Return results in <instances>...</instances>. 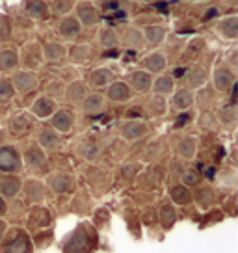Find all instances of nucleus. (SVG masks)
Wrapping results in <instances>:
<instances>
[{"mask_svg":"<svg viewBox=\"0 0 238 253\" xmlns=\"http://www.w3.org/2000/svg\"><path fill=\"white\" fill-rule=\"evenodd\" d=\"M169 89H171V79H160L159 82H157V91H160V93L164 91V93H166Z\"/></svg>","mask_w":238,"mask_h":253,"instance_id":"obj_31","label":"nucleus"},{"mask_svg":"<svg viewBox=\"0 0 238 253\" xmlns=\"http://www.w3.org/2000/svg\"><path fill=\"white\" fill-rule=\"evenodd\" d=\"M162 221H164L166 227H169L175 221V212L171 207H164V211H162Z\"/></svg>","mask_w":238,"mask_h":253,"instance_id":"obj_28","label":"nucleus"},{"mask_svg":"<svg viewBox=\"0 0 238 253\" xmlns=\"http://www.w3.org/2000/svg\"><path fill=\"white\" fill-rule=\"evenodd\" d=\"M15 86L23 91H28V89H34L36 87V79H34L30 73H19L15 77Z\"/></svg>","mask_w":238,"mask_h":253,"instance_id":"obj_6","label":"nucleus"},{"mask_svg":"<svg viewBox=\"0 0 238 253\" xmlns=\"http://www.w3.org/2000/svg\"><path fill=\"white\" fill-rule=\"evenodd\" d=\"M183 75H184L183 67H177V69H175V77H183Z\"/></svg>","mask_w":238,"mask_h":253,"instance_id":"obj_37","label":"nucleus"},{"mask_svg":"<svg viewBox=\"0 0 238 253\" xmlns=\"http://www.w3.org/2000/svg\"><path fill=\"white\" fill-rule=\"evenodd\" d=\"M112 80V73L110 71H104V69H99L91 75V82L95 84V86H103L104 82H108Z\"/></svg>","mask_w":238,"mask_h":253,"instance_id":"obj_18","label":"nucleus"},{"mask_svg":"<svg viewBox=\"0 0 238 253\" xmlns=\"http://www.w3.org/2000/svg\"><path fill=\"white\" fill-rule=\"evenodd\" d=\"M13 95V86L9 84L8 80H0V101H8L9 97Z\"/></svg>","mask_w":238,"mask_h":253,"instance_id":"obj_23","label":"nucleus"},{"mask_svg":"<svg viewBox=\"0 0 238 253\" xmlns=\"http://www.w3.org/2000/svg\"><path fill=\"white\" fill-rule=\"evenodd\" d=\"M194 151H196V145H194V142L192 140H184L181 145H179V153L183 155V157H192L194 155Z\"/></svg>","mask_w":238,"mask_h":253,"instance_id":"obj_25","label":"nucleus"},{"mask_svg":"<svg viewBox=\"0 0 238 253\" xmlns=\"http://www.w3.org/2000/svg\"><path fill=\"white\" fill-rule=\"evenodd\" d=\"M41 145H47V147H54L56 143H58V138H56L54 132H50V130H47V132H43L40 138Z\"/></svg>","mask_w":238,"mask_h":253,"instance_id":"obj_26","label":"nucleus"},{"mask_svg":"<svg viewBox=\"0 0 238 253\" xmlns=\"http://www.w3.org/2000/svg\"><path fill=\"white\" fill-rule=\"evenodd\" d=\"M95 246V231L89 225H80L65 244V253H87Z\"/></svg>","mask_w":238,"mask_h":253,"instance_id":"obj_1","label":"nucleus"},{"mask_svg":"<svg viewBox=\"0 0 238 253\" xmlns=\"http://www.w3.org/2000/svg\"><path fill=\"white\" fill-rule=\"evenodd\" d=\"M2 211H4V201L0 199V212H2Z\"/></svg>","mask_w":238,"mask_h":253,"instance_id":"obj_40","label":"nucleus"},{"mask_svg":"<svg viewBox=\"0 0 238 253\" xmlns=\"http://www.w3.org/2000/svg\"><path fill=\"white\" fill-rule=\"evenodd\" d=\"M128 116H130V118H138V116H140V110H138V108H136V110H130Z\"/></svg>","mask_w":238,"mask_h":253,"instance_id":"obj_38","label":"nucleus"},{"mask_svg":"<svg viewBox=\"0 0 238 253\" xmlns=\"http://www.w3.org/2000/svg\"><path fill=\"white\" fill-rule=\"evenodd\" d=\"M45 54L48 58H60V56L64 54V48L60 47V45H47L45 47Z\"/></svg>","mask_w":238,"mask_h":253,"instance_id":"obj_29","label":"nucleus"},{"mask_svg":"<svg viewBox=\"0 0 238 253\" xmlns=\"http://www.w3.org/2000/svg\"><path fill=\"white\" fill-rule=\"evenodd\" d=\"M30 126H32V123H28L24 118H17L15 121L11 123V132H13V134H24Z\"/></svg>","mask_w":238,"mask_h":253,"instance_id":"obj_15","label":"nucleus"},{"mask_svg":"<svg viewBox=\"0 0 238 253\" xmlns=\"http://www.w3.org/2000/svg\"><path fill=\"white\" fill-rule=\"evenodd\" d=\"M147 40L151 41V43H159L162 38H164V30L162 28H159V26H151L149 30H147Z\"/></svg>","mask_w":238,"mask_h":253,"instance_id":"obj_24","label":"nucleus"},{"mask_svg":"<svg viewBox=\"0 0 238 253\" xmlns=\"http://www.w3.org/2000/svg\"><path fill=\"white\" fill-rule=\"evenodd\" d=\"M171 196H173V199L177 203H183V205L190 201V194H188V190L184 188V186H175L173 192H171Z\"/></svg>","mask_w":238,"mask_h":253,"instance_id":"obj_17","label":"nucleus"},{"mask_svg":"<svg viewBox=\"0 0 238 253\" xmlns=\"http://www.w3.org/2000/svg\"><path fill=\"white\" fill-rule=\"evenodd\" d=\"M80 17H82V21H84L86 24H93L97 21L95 11H93L91 6H82V9H80Z\"/></svg>","mask_w":238,"mask_h":253,"instance_id":"obj_22","label":"nucleus"},{"mask_svg":"<svg viewBox=\"0 0 238 253\" xmlns=\"http://www.w3.org/2000/svg\"><path fill=\"white\" fill-rule=\"evenodd\" d=\"M2 231H4V223L0 221V237H2Z\"/></svg>","mask_w":238,"mask_h":253,"instance_id":"obj_41","label":"nucleus"},{"mask_svg":"<svg viewBox=\"0 0 238 253\" xmlns=\"http://www.w3.org/2000/svg\"><path fill=\"white\" fill-rule=\"evenodd\" d=\"M101 38H103V43L106 45V47H112V45L116 43V36H114L112 32H103Z\"/></svg>","mask_w":238,"mask_h":253,"instance_id":"obj_32","label":"nucleus"},{"mask_svg":"<svg viewBox=\"0 0 238 253\" xmlns=\"http://www.w3.org/2000/svg\"><path fill=\"white\" fill-rule=\"evenodd\" d=\"M43 155H41L40 149H28L26 151V162L30 164V166H40L41 162H43Z\"/></svg>","mask_w":238,"mask_h":253,"instance_id":"obj_19","label":"nucleus"},{"mask_svg":"<svg viewBox=\"0 0 238 253\" xmlns=\"http://www.w3.org/2000/svg\"><path fill=\"white\" fill-rule=\"evenodd\" d=\"M19 168V157L11 147H0V169L2 171H15Z\"/></svg>","mask_w":238,"mask_h":253,"instance_id":"obj_2","label":"nucleus"},{"mask_svg":"<svg viewBox=\"0 0 238 253\" xmlns=\"http://www.w3.org/2000/svg\"><path fill=\"white\" fill-rule=\"evenodd\" d=\"M45 4H41V2H30L28 4V11L32 13V15H43L45 13Z\"/></svg>","mask_w":238,"mask_h":253,"instance_id":"obj_30","label":"nucleus"},{"mask_svg":"<svg viewBox=\"0 0 238 253\" xmlns=\"http://www.w3.org/2000/svg\"><path fill=\"white\" fill-rule=\"evenodd\" d=\"M17 65V54L13 50H2L0 52V69H11Z\"/></svg>","mask_w":238,"mask_h":253,"instance_id":"obj_7","label":"nucleus"},{"mask_svg":"<svg viewBox=\"0 0 238 253\" xmlns=\"http://www.w3.org/2000/svg\"><path fill=\"white\" fill-rule=\"evenodd\" d=\"M190 103H192V97L186 89H183V91H179V93L175 95V106L177 108H186Z\"/></svg>","mask_w":238,"mask_h":253,"instance_id":"obj_21","label":"nucleus"},{"mask_svg":"<svg viewBox=\"0 0 238 253\" xmlns=\"http://www.w3.org/2000/svg\"><path fill=\"white\" fill-rule=\"evenodd\" d=\"M164 65H166V60H164V56L162 54H151L147 60H145V67H149L151 71H160V69H164Z\"/></svg>","mask_w":238,"mask_h":253,"instance_id":"obj_10","label":"nucleus"},{"mask_svg":"<svg viewBox=\"0 0 238 253\" xmlns=\"http://www.w3.org/2000/svg\"><path fill=\"white\" fill-rule=\"evenodd\" d=\"M34 112H36L38 116H41V118H43V116H48V114L52 112V103H50L48 99H40L38 104L34 106Z\"/></svg>","mask_w":238,"mask_h":253,"instance_id":"obj_14","label":"nucleus"},{"mask_svg":"<svg viewBox=\"0 0 238 253\" xmlns=\"http://www.w3.org/2000/svg\"><path fill=\"white\" fill-rule=\"evenodd\" d=\"M19 235L15 237V240H11L6 246V253H30V242L28 238L24 237L21 231H17Z\"/></svg>","mask_w":238,"mask_h":253,"instance_id":"obj_3","label":"nucleus"},{"mask_svg":"<svg viewBox=\"0 0 238 253\" xmlns=\"http://www.w3.org/2000/svg\"><path fill=\"white\" fill-rule=\"evenodd\" d=\"M238 21L237 19H229V21H225L222 24V32L225 36H229V38H237V32H238Z\"/></svg>","mask_w":238,"mask_h":253,"instance_id":"obj_20","label":"nucleus"},{"mask_svg":"<svg viewBox=\"0 0 238 253\" xmlns=\"http://www.w3.org/2000/svg\"><path fill=\"white\" fill-rule=\"evenodd\" d=\"M79 30L80 26L75 19H67V21H64V23L60 24V32L65 34V36H75V34H79Z\"/></svg>","mask_w":238,"mask_h":253,"instance_id":"obj_13","label":"nucleus"},{"mask_svg":"<svg viewBox=\"0 0 238 253\" xmlns=\"http://www.w3.org/2000/svg\"><path fill=\"white\" fill-rule=\"evenodd\" d=\"M201 82H203V71H196V75H192V84H194V86H199V84H201Z\"/></svg>","mask_w":238,"mask_h":253,"instance_id":"obj_33","label":"nucleus"},{"mask_svg":"<svg viewBox=\"0 0 238 253\" xmlns=\"http://www.w3.org/2000/svg\"><path fill=\"white\" fill-rule=\"evenodd\" d=\"M143 132H145V126L142 125V123H128V125H125V128H123V134L127 136V138H138V136H142Z\"/></svg>","mask_w":238,"mask_h":253,"instance_id":"obj_11","label":"nucleus"},{"mask_svg":"<svg viewBox=\"0 0 238 253\" xmlns=\"http://www.w3.org/2000/svg\"><path fill=\"white\" fill-rule=\"evenodd\" d=\"M130 82H132V86L136 89H145V87L149 86V75L147 73H134L130 77Z\"/></svg>","mask_w":238,"mask_h":253,"instance_id":"obj_12","label":"nucleus"},{"mask_svg":"<svg viewBox=\"0 0 238 253\" xmlns=\"http://www.w3.org/2000/svg\"><path fill=\"white\" fill-rule=\"evenodd\" d=\"M52 186H54V190H58V192H65V190L71 188V179L65 177V175H58V177L52 179Z\"/></svg>","mask_w":238,"mask_h":253,"instance_id":"obj_16","label":"nucleus"},{"mask_svg":"<svg viewBox=\"0 0 238 253\" xmlns=\"http://www.w3.org/2000/svg\"><path fill=\"white\" fill-rule=\"evenodd\" d=\"M190 175H186V182H198V175H196V171H188Z\"/></svg>","mask_w":238,"mask_h":253,"instance_id":"obj_35","label":"nucleus"},{"mask_svg":"<svg viewBox=\"0 0 238 253\" xmlns=\"http://www.w3.org/2000/svg\"><path fill=\"white\" fill-rule=\"evenodd\" d=\"M56 13H64V11H67V8H71V4L69 2H62V4H56Z\"/></svg>","mask_w":238,"mask_h":253,"instance_id":"obj_34","label":"nucleus"},{"mask_svg":"<svg viewBox=\"0 0 238 253\" xmlns=\"http://www.w3.org/2000/svg\"><path fill=\"white\" fill-rule=\"evenodd\" d=\"M101 103H103V99H101L99 95H91V97L87 99V103H86V110L87 112L99 110V108H101Z\"/></svg>","mask_w":238,"mask_h":253,"instance_id":"obj_27","label":"nucleus"},{"mask_svg":"<svg viewBox=\"0 0 238 253\" xmlns=\"http://www.w3.org/2000/svg\"><path fill=\"white\" fill-rule=\"evenodd\" d=\"M206 177H214V168H210V169H206Z\"/></svg>","mask_w":238,"mask_h":253,"instance_id":"obj_39","label":"nucleus"},{"mask_svg":"<svg viewBox=\"0 0 238 253\" xmlns=\"http://www.w3.org/2000/svg\"><path fill=\"white\" fill-rule=\"evenodd\" d=\"M21 188V182L15 177H0V192L4 196H15Z\"/></svg>","mask_w":238,"mask_h":253,"instance_id":"obj_4","label":"nucleus"},{"mask_svg":"<svg viewBox=\"0 0 238 253\" xmlns=\"http://www.w3.org/2000/svg\"><path fill=\"white\" fill-rule=\"evenodd\" d=\"M108 97L114 99V101H125V99L128 97L127 86H125V84H121V82L114 84V86L110 87V91H108Z\"/></svg>","mask_w":238,"mask_h":253,"instance_id":"obj_8","label":"nucleus"},{"mask_svg":"<svg viewBox=\"0 0 238 253\" xmlns=\"http://www.w3.org/2000/svg\"><path fill=\"white\" fill-rule=\"evenodd\" d=\"M71 123H73V118L69 112H58L54 116V126L58 130H62V132H67L69 128H71Z\"/></svg>","mask_w":238,"mask_h":253,"instance_id":"obj_5","label":"nucleus"},{"mask_svg":"<svg viewBox=\"0 0 238 253\" xmlns=\"http://www.w3.org/2000/svg\"><path fill=\"white\" fill-rule=\"evenodd\" d=\"M186 121H188V116L184 114V116H183V118H181V119H177V123H175V125H177V126H181V125H184Z\"/></svg>","mask_w":238,"mask_h":253,"instance_id":"obj_36","label":"nucleus"},{"mask_svg":"<svg viewBox=\"0 0 238 253\" xmlns=\"http://www.w3.org/2000/svg\"><path fill=\"white\" fill-rule=\"evenodd\" d=\"M229 84H233V75L227 69H220L216 73V86H218V89H227Z\"/></svg>","mask_w":238,"mask_h":253,"instance_id":"obj_9","label":"nucleus"}]
</instances>
